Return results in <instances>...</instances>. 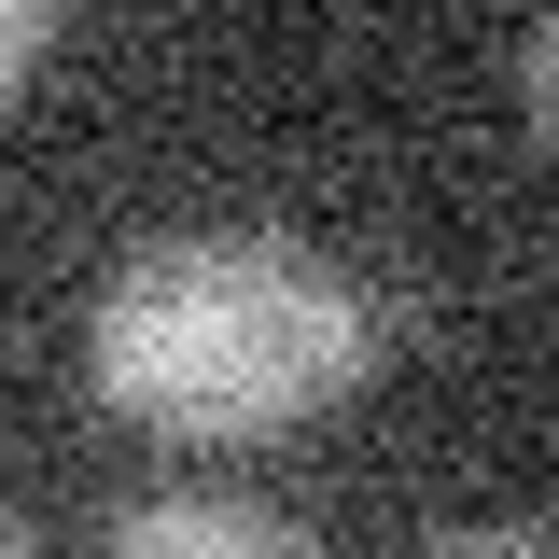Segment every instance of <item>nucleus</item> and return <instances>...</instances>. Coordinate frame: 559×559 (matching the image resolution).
<instances>
[{"mask_svg": "<svg viewBox=\"0 0 559 559\" xmlns=\"http://www.w3.org/2000/svg\"><path fill=\"white\" fill-rule=\"evenodd\" d=\"M518 98H532V140L559 154V0L532 14V57H518Z\"/></svg>", "mask_w": 559, "mask_h": 559, "instance_id": "20e7f679", "label": "nucleus"}, {"mask_svg": "<svg viewBox=\"0 0 559 559\" xmlns=\"http://www.w3.org/2000/svg\"><path fill=\"white\" fill-rule=\"evenodd\" d=\"M14 546H28V532H14V518H0V559H14Z\"/></svg>", "mask_w": 559, "mask_h": 559, "instance_id": "39448f33", "label": "nucleus"}, {"mask_svg": "<svg viewBox=\"0 0 559 559\" xmlns=\"http://www.w3.org/2000/svg\"><path fill=\"white\" fill-rule=\"evenodd\" d=\"M57 14H70V0H0V112L28 98V70L57 57Z\"/></svg>", "mask_w": 559, "mask_h": 559, "instance_id": "7ed1b4c3", "label": "nucleus"}, {"mask_svg": "<svg viewBox=\"0 0 559 559\" xmlns=\"http://www.w3.org/2000/svg\"><path fill=\"white\" fill-rule=\"evenodd\" d=\"M127 559H294V518L280 503H224V489H154L112 518Z\"/></svg>", "mask_w": 559, "mask_h": 559, "instance_id": "f03ea898", "label": "nucleus"}, {"mask_svg": "<svg viewBox=\"0 0 559 559\" xmlns=\"http://www.w3.org/2000/svg\"><path fill=\"white\" fill-rule=\"evenodd\" d=\"M84 378L168 448H252L378 378V294L308 238H154L84 308Z\"/></svg>", "mask_w": 559, "mask_h": 559, "instance_id": "f257e3e1", "label": "nucleus"}]
</instances>
